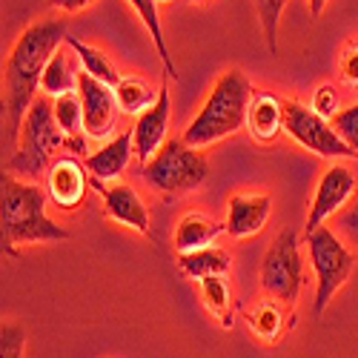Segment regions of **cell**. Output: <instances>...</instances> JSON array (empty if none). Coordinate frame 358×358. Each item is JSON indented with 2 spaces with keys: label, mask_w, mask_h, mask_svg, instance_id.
Returning a JSON list of instances; mask_svg holds the SVG:
<instances>
[{
  "label": "cell",
  "mask_w": 358,
  "mask_h": 358,
  "mask_svg": "<svg viewBox=\"0 0 358 358\" xmlns=\"http://www.w3.org/2000/svg\"><path fill=\"white\" fill-rule=\"evenodd\" d=\"M66 38V23L52 17L32 23L12 46L3 66V115L9 141L20 138L26 112L35 103V92L41 89L43 69Z\"/></svg>",
  "instance_id": "obj_1"
},
{
  "label": "cell",
  "mask_w": 358,
  "mask_h": 358,
  "mask_svg": "<svg viewBox=\"0 0 358 358\" xmlns=\"http://www.w3.org/2000/svg\"><path fill=\"white\" fill-rule=\"evenodd\" d=\"M0 224H3V252L17 255L23 244L66 241L69 232L46 215V195L35 184H23L3 175V201H0Z\"/></svg>",
  "instance_id": "obj_2"
},
{
  "label": "cell",
  "mask_w": 358,
  "mask_h": 358,
  "mask_svg": "<svg viewBox=\"0 0 358 358\" xmlns=\"http://www.w3.org/2000/svg\"><path fill=\"white\" fill-rule=\"evenodd\" d=\"M252 101V86L241 69H227L210 98L203 101L201 112L192 117V124L184 132V141L195 149L213 146L229 135H235L241 127H247V109Z\"/></svg>",
  "instance_id": "obj_3"
},
{
  "label": "cell",
  "mask_w": 358,
  "mask_h": 358,
  "mask_svg": "<svg viewBox=\"0 0 358 358\" xmlns=\"http://www.w3.org/2000/svg\"><path fill=\"white\" fill-rule=\"evenodd\" d=\"M143 181L161 195H184L203 187L210 178V161L201 155V149L189 146L184 138H169L161 152L143 164Z\"/></svg>",
  "instance_id": "obj_4"
},
{
  "label": "cell",
  "mask_w": 358,
  "mask_h": 358,
  "mask_svg": "<svg viewBox=\"0 0 358 358\" xmlns=\"http://www.w3.org/2000/svg\"><path fill=\"white\" fill-rule=\"evenodd\" d=\"M66 132L61 129L55 117V101L49 98H35V103L29 106L26 121L20 129V149L12 155L9 169L35 178L49 166L52 152L64 146Z\"/></svg>",
  "instance_id": "obj_5"
},
{
  "label": "cell",
  "mask_w": 358,
  "mask_h": 358,
  "mask_svg": "<svg viewBox=\"0 0 358 358\" xmlns=\"http://www.w3.org/2000/svg\"><path fill=\"white\" fill-rule=\"evenodd\" d=\"M307 241V252H310V264L315 273V301H313V315L318 318L327 304L333 301V295L350 281L352 266H355V255L350 252V247L341 244V238L321 224L318 229L304 235Z\"/></svg>",
  "instance_id": "obj_6"
},
{
  "label": "cell",
  "mask_w": 358,
  "mask_h": 358,
  "mask_svg": "<svg viewBox=\"0 0 358 358\" xmlns=\"http://www.w3.org/2000/svg\"><path fill=\"white\" fill-rule=\"evenodd\" d=\"M261 287L266 295H273L275 301L292 304L298 292L304 287V261L298 252V232L295 229H281L261 261Z\"/></svg>",
  "instance_id": "obj_7"
},
{
  "label": "cell",
  "mask_w": 358,
  "mask_h": 358,
  "mask_svg": "<svg viewBox=\"0 0 358 358\" xmlns=\"http://www.w3.org/2000/svg\"><path fill=\"white\" fill-rule=\"evenodd\" d=\"M284 132L298 146L310 149V152L318 158H352V161H358V152L333 129V124L298 101H284Z\"/></svg>",
  "instance_id": "obj_8"
},
{
  "label": "cell",
  "mask_w": 358,
  "mask_h": 358,
  "mask_svg": "<svg viewBox=\"0 0 358 358\" xmlns=\"http://www.w3.org/2000/svg\"><path fill=\"white\" fill-rule=\"evenodd\" d=\"M78 95H80V106H83V135L95 138V141L109 138L117 124V109H121L115 98V86H109L80 69Z\"/></svg>",
  "instance_id": "obj_9"
},
{
  "label": "cell",
  "mask_w": 358,
  "mask_h": 358,
  "mask_svg": "<svg viewBox=\"0 0 358 358\" xmlns=\"http://www.w3.org/2000/svg\"><path fill=\"white\" fill-rule=\"evenodd\" d=\"M358 192V181L352 169L347 166H330L321 178H318V187L313 192V203H310V215H307V224H304V235L318 229L321 224H327V218L336 215L341 206L355 198Z\"/></svg>",
  "instance_id": "obj_10"
},
{
  "label": "cell",
  "mask_w": 358,
  "mask_h": 358,
  "mask_svg": "<svg viewBox=\"0 0 358 358\" xmlns=\"http://www.w3.org/2000/svg\"><path fill=\"white\" fill-rule=\"evenodd\" d=\"M169 112H172V101H169V89H166V80L164 86L158 89V101L143 109L138 115V121H135V152L143 164H149L158 152H161V146L169 141Z\"/></svg>",
  "instance_id": "obj_11"
},
{
  "label": "cell",
  "mask_w": 358,
  "mask_h": 358,
  "mask_svg": "<svg viewBox=\"0 0 358 358\" xmlns=\"http://www.w3.org/2000/svg\"><path fill=\"white\" fill-rule=\"evenodd\" d=\"M270 210H273V201L270 195H255V192H238L227 201V221L224 229L229 238H252L258 235L266 221H270Z\"/></svg>",
  "instance_id": "obj_12"
},
{
  "label": "cell",
  "mask_w": 358,
  "mask_h": 358,
  "mask_svg": "<svg viewBox=\"0 0 358 358\" xmlns=\"http://www.w3.org/2000/svg\"><path fill=\"white\" fill-rule=\"evenodd\" d=\"M95 187L103 195V210L106 215L121 224L129 227L141 235H149V213H146V203L141 201V195L129 187V184H115V187H103L101 181H95Z\"/></svg>",
  "instance_id": "obj_13"
},
{
  "label": "cell",
  "mask_w": 358,
  "mask_h": 358,
  "mask_svg": "<svg viewBox=\"0 0 358 358\" xmlns=\"http://www.w3.org/2000/svg\"><path fill=\"white\" fill-rule=\"evenodd\" d=\"M86 166H80L72 158H64L49 166V198L61 210H75L86 195Z\"/></svg>",
  "instance_id": "obj_14"
},
{
  "label": "cell",
  "mask_w": 358,
  "mask_h": 358,
  "mask_svg": "<svg viewBox=\"0 0 358 358\" xmlns=\"http://www.w3.org/2000/svg\"><path fill=\"white\" fill-rule=\"evenodd\" d=\"M247 129L255 143H273L284 132V101L270 92H252L247 109Z\"/></svg>",
  "instance_id": "obj_15"
},
{
  "label": "cell",
  "mask_w": 358,
  "mask_h": 358,
  "mask_svg": "<svg viewBox=\"0 0 358 358\" xmlns=\"http://www.w3.org/2000/svg\"><path fill=\"white\" fill-rule=\"evenodd\" d=\"M132 146H135V135L132 132H121V135H115L109 143H103L98 152L86 155L83 166L89 169V175H92L95 181H112V178H121V172L129 164Z\"/></svg>",
  "instance_id": "obj_16"
},
{
  "label": "cell",
  "mask_w": 358,
  "mask_h": 358,
  "mask_svg": "<svg viewBox=\"0 0 358 358\" xmlns=\"http://www.w3.org/2000/svg\"><path fill=\"white\" fill-rule=\"evenodd\" d=\"M221 224H215L213 218L206 215H198V213H189L178 221L175 227V235H172V247L178 255H187V252H195V250H203V247H213L215 238L221 235Z\"/></svg>",
  "instance_id": "obj_17"
},
{
  "label": "cell",
  "mask_w": 358,
  "mask_h": 358,
  "mask_svg": "<svg viewBox=\"0 0 358 358\" xmlns=\"http://www.w3.org/2000/svg\"><path fill=\"white\" fill-rule=\"evenodd\" d=\"M229 252L221 250V247H203V250H195V252H187V255H178V270H181L184 278L189 281H201V278H210V275H224L229 270Z\"/></svg>",
  "instance_id": "obj_18"
},
{
  "label": "cell",
  "mask_w": 358,
  "mask_h": 358,
  "mask_svg": "<svg viewBox=\"0 0 358 358\" xmlns=\"http://www.w3.org/2000/svg\"><path fill=\"white\" fill-rule=\"evenodd\" d=\"M127 3H129V6H132V12L138 15V20L146 26L149 38H152V43H155V52H158V57L164 61V66H166V75H169V78H178L175 61H172L169 46H166L164 23H161V17H158V0H127Z\"/></svg>",
  "instance_id": "obj_19"
},
{
  "label": "cell",
  "mask_w": 358,
  "mask_h": 358,
  "mask_svg": "<svg viewBox=\"0 0 358 358\" xmlns=\"http://www.w3.org/2000/svg\"><path fill=\"white\" fill-rule=\"evenodd\" d=\"M78 75L69 64V57L64 52V46L57 49L52 57H49V64L43 69V78H41V89L49 95V98H61L66 92H75V86H78Z\"/></svg>",
  "instance_id": "obj_20"
},
{
  "label": "cell",
  "mask_w": 358,
  "mask_h": 358,
  "mask_svg": "<svg viewBox=\"0 0 358 358\" xmlns=\"http://www.w3.org/2000/svg\"><path fill=\"white\" fill-rule=\"evenodd\" d=\"M66 43H69L72 52L80 57V69H83V72H89L92 78H98V80H103V83H109V86L121 83V72L112 66V61H109V57H106L98 46H89V43H83V41H78V38H72V35L66 38Z\"/></svg>",
  "instance_id": "obj_21"
},
{
  "label": "cell",
  "mask_w": 358,
  "mask_h": 358,
  "mask_svg": "<svg viewBox=\"0 0 358 358\" xmlns=\"http://www.w3.org/2000/svg\"><path fill=\"white\" fill-rule=\"evenodd\" d=\"M115 98L124 115H141L143 109H149L158 101V89H152L141 78H121V83L115 86Z\"/></svg>",
  "instance_id": "obj_22"
},
{
  "label": "cell",
  "mask_w": 358,
  "mask_h": 358,
  "mask_svg": "<svg viewBox=\"0 0 358 358\" xmlns=\"http://www.w3.org/2000/svg\"><path fill=\"white\" fill-rule=\"evenodd\" d=\"M198 292H201V301L203 307L210 310L227 330L232 327V295H229V287H227V278L224 275H210V278H201L198 281Z\"/></svg>",
  "instance_id": "obj_23"
},
{
  "label": "cell",
  "mask_w": 358,
  "mask_h": 358,
  "mask_svg": "<svg viewBox=\"0 0 358 358\" xmlns=\"http://www.w3.org/2000/svg\"><path fill=\"white\" fill-rule=\"evenodd\" d=\"M247 321L252 336L264 344H275L284 333V313L275 301H258V307L247 315Z\"/></svg>",
  "instance_id": "obj_24"
},
{
  "label": "cell",
  "mask_w": 358,
  "mask_h": 358,
  "mask_svg": "<svg viewBox=\"0 0 358 358\" xmlns=\"http://www.w3.org/2000/svg\"><path fill=\"white\" fill-rule=\"evenodd\" d=\"M284 6H287V0H255L258 23H261V32H264L270 55H278V29H281Z\"/></svg>",
  "instance_id": "obj_25"
},
{
  "label": "cell",
  "mask_w": 358,
  "mask_h": 358,
  "mask_svg": "<svg viewBox=\"0 0 358 358\" xmlns=\"http://www.w3.org/2000/svg\"><path fill=\"white\" fill-rule=\"evenodd\" d=\"M55 101V117L61 129L66 132V138H78L83 132V106H80V95L78 92H66Z\"/></svg>",
  "instance_id": "obj_26"
},
{
  "label": "cell",
  "mask_w": 358,
  "mask_h": 358,
  "mask_svg": "<svg viewBox=\"0 0 358 358\" xmlns=\"http://www.w3.org/2000/svg\"><path fill=\"white\" fill-rule=\"evenodd\" d=\"M23 350H26L23 327L3 321V327H0V358H23Z\"/></svg>",
  "instance_id": "obj_27"
},
{
  "label": "cell",
  "mask_w": 358,
  "mask_h": 358,
  "mask_svg": "<svg viewBox=\"0 0 358 358\" xmlns=\"http://www.w3.org/2000/svg\"><path fill=\"white\" fill-rule=\"evenodd\" d=\"M310 109L318 112L321 117H327V121H333V117L341 112V101H338L336 86H333V83H321V86H315L313 101H310Z\"/></svg>",
  "instance_id": "obj_28"
},
{
  "label": "cell",
  "mask_w": 358,
  "mask_h": 358,
  "mask_svg": "<svg viewBox=\"0 0 358 358\" xmlns=\"http://www.w3.org/2000/svg\"><path fill=\"white\" fill-rule=\"evenodd\" d=\"M330 124H333V129H336V132L355 149V152H358V103L341 109Z\"/></svg>",
  "instance_id": "obj_29"
},
{
  "label": "cell",
  "mask_w": 358,
  "mask_h": 358,
  "mask_svg": "<svg viewBox=\"0 0 358 358\" xmlns=\"http://www.w3.org/2000/svg\"><path fill=\"white\" fill-rule=\"evenodd\" d=\"M338 75H341V83L358 89V43H347L341 57H338Z\"/></svg>",
  "instance_id": "obj_30"
},
{
  "label": "cell",
  "mask_w": 358,
  "mask_h": 358,
  "mask_svg": "<svg viewBox=\"0 0 358 358\" xmlns=\"http://www.w3.org/2000/svg\"><path fill=\"white\" fill-rule=\"evenodd\" d=\"M338 224H341V232L350 238V244L358 250V192H355L352 203L338 215Z\"/></svg>",
  "instance_id": "obj_31"
},
{
  "label": "cell",
  "mask_w": 358,
  "mask_h": 358,
  "mask_svg": "<svg viewBox=\"0 0 358 358\" xmlns=\"http://www.w3.org/2000/svg\"><path fill=\"white\" fill-rule=\"evenodd\" d=\"M49 3H52L55 9H61V12L75 15V12H83L86 6H92L95 0H49Z\"/></svg>",
  "instance_id": "obj_32"
},
{
  "label": "cell",
  "mask_w": 358,
  "mask_h": 358,
  "mask_svg": "<svg viewBox=\"0 0 358 358\" xmlns=\"http://www.w3.org/2000/svg\"><path fill=\"white\" fill-rule=\"evenodd\" d=\"M310 3V12H313V17H321L324 15V9H327V3H330V0H307Z\"/></svg>",
  "instance_id": "obj_33"
},
{
  "label": "cell",
  "mask_w": 358,
  "mask_h": 358,
  "mask_svg": "<svg viewBox=\"0 0 358 358\" xmlns=\"http://www.w3.org/2000/svg\"><path fill=\"white\" fill-rule=\"evenodd\" d=\"M189 3H206V0H189Z\"/></svg>",
  "instance_id": "obj_34"
},
{
  "label": "cell",
  "mask_w": 358,
  "mask_h": 358,
  "mask_svg": "<svg viewBox=\"0 0 358 358\" xmlns=\"http://www.w3.org/2000/svg\"><path fill=\"white\" fill-rule=\"evenodd\" d=\"M166 3H169V0H166Z\"/></svg>",
  "instance_id": "obj_35"
}]
</instances>
